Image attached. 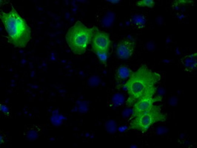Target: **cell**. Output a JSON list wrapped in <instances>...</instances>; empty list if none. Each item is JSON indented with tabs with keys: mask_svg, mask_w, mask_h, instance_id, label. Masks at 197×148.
I'll list each match as a JSON object with an SVG mask.
<instances>
[{
	"mask_svg": "<svg viewBox=\"0 0 197 148\" xmlns=\"http://www.w3.org/2000/svg\"><path fill=\"white\" fill-rule=\"evenodd\" d=\"M160 79L159 73L145 64L142 65L133 72L124 85L129 96L127 105L132 106L141 98L153 97L157 90L156 85Z\"/></svg>",
	"mask_w": 197,
	"mask_h": 148,
	"instance_id": "1",
	"label": "cell"
},
{
	"mask_svg": "<svg viewBox=\"0 0 197 148\" xmlns=\"http://www.w3.org/2000/svg\"><path fill=\"white\" fill-rule=\"evenodd\" d=\"M11 10L5 13L1 9L0 18L8 34V42L15 48L26 47L31 39V31L25 20L22 18L11 3Z\"/></svg>",
	"mask_w": 197,
	"mask_h": 148,
	"instance_id": "2",
	"label": "cell"
},
{
	"mask_svg": "<svg viewBox=\"0 0 197 148\" xmlns=\"http://www.w3.org/2000/svg\"><path fill=\"white\" fill-rule=\"evenodd\" d=\"M93 31V27L88 28L79 20L68 29L65 36V40L74 54L81 55L85 52L88 45L91 43Z\"/></svg>",
	"mask_w": 197,
	"mask_h": 148,
	"instance_id": "3",
	"label": "cell"
},
{
	"mask_svg": "<svg viewBox=\"0 0 197 148\" xmlns=\"http://www.w3.org/2000/svg\"><path fill=\"white\" fill-rule=\"evenodd\" d=\"M161 107L160 105L154 104L148 111L132 118L130 128L144 133L155 123L165 121L167 115L162 111Z\"/></svg>",
	"mask_w": 197,
	"mask_h": 148,
	"instance_id": "4",
	"label": "cell"
},
{
	"mask_svg": "<svg viewBox=\"0 0 197 148\" xmlns=\"http://www.w3.org/2000/svg\"><path fill=\"white\" fill-rule=\"evenodd\" d=\"M91 43L92 51L96 54H108L111 44L109 34L94 26Z\"/></svg>",
	"mask_w": 197,
	"mask_h": 148,
	"instance_id": "5",
	"label": "cell"
},
{
	"mask_svg": "<svg viewBox=\"0 0 197 148\" xmlns=\"http://www.w3.org/2000/svg\"><path fill=\"white\" fill-rule=\"evenodd\" d=\"M160 96L155 97H145L139 99L133 105L132 119L141 115L150 110L156 102L162 101Z\"/></svg>",
	"mask_w": 197,
	"mask_h": 148,
	"instance_id": "6",
	"label": "cell"
},
{
	"mask_svg": "<svg viewBox=\"0 0 197 148\" xmlns=\"http://www.w3.org/2000/svg\"><path fill=\"white\" fill-rule=\"evenodd\" d=\"M135 46V42L130 40H124L117 45L116 54L118 58L121 60H126L132 55Z\"/></svg>",
	"mask_w": 197,
	"mask_h": 148,
	"instance_id": "7",
	"label": "cell"
},
{
	"mask_svg": "<svg viewBox=\"0 0 197 148\" xmlns=\"http://www.w3.org/2000/svg\"><path fill=\"white\" fill-rule=\"evenodd\" d=\"M180 61L185 71L191 72L197 70V52L186 55L182 58Z\"/></svg>",
	"mask_w": 197,
	"mask_h": 148,
	"instance_id": "8",
	"label": "cell"
},
{
	"mask_svg": "<svg viewBox=\"0 0 197 148\" xmlns=\"http://www.w3.org/2000/svg\"><path fill=\"white\" fill-rule=\"evenodd\" d=\"M133 71L129 67L121 66L117 69L115 74V78L118 82L123 81L130 77Z\"/></svg>",
	"mask_w": 197,
	"mask_h": 148,
	"instance_id": "9",
	"label": "cell"
},
{
	"mask_svg": "<svg viewBox=\"0 0 197 148\" xmlns=\"http://www.w3.org/2000/svg\"><path fill=\"white\" fill-rule=\"evenodd\" d=\"M146 22V19L145 16L142 14H135L130 19L132 25L138 29H143L145 27Z\"/></svg>",
	"mask_w": 197,
	"mask_h": 148,
	"instance_id": "10",
	"label": "cell"
},
{
	"mask_svg": "<svg viewBox=\"0 0 197 148\" xmlns=\"http://www.w3.org/2000/svg\"><path fill=\"white\" fill-rule=\"evenodd\" d=\"M155 5V2L153 0H141L138 1L136 3L137 6L141 7H148L153 8Z\"/></svg>",
	"mask_w": 197,
	"mask_h": 148,
	"instance_id": "11",
	"label": "cell"
},
{
	"mask_svg": "<svg viewBox=\"0 0 197 148\" xmlns=\"http://www.w3.org/2000/svg\"><path fill=\"white\" fill-rule=\"evenodd\" d=\"M194 1L190 0H177L174 1L173 6L175 8L178 6L190 5L192 4Z\"/></svg>",
	"mask_w": 197,
	"mask_h": 148,
	"instance_id": "12",
	"label": "cell"
},
{
	"mask_svg": "<svg viewBox=\"0 0 197 148\" xmlns=\"http://www.w3.org/2000/svg\"><path fill=\"white\" fill-rule=\"evenodd\" d=\"M110 1H111V2H112V3H118L119 1V0H111V1L110 0Z\"/></svg>",
	"mask_w": 197,
	"mask_h": 148,
	"instance_id": "13",
	"label": "cell"
}]
</instances>
